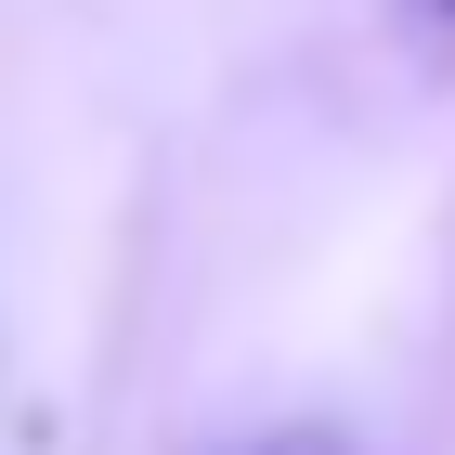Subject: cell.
<instances>
[{
  "label": "cell",
  "mask_w": 455,
  "mask_h": 455,
  "mask_svg": "<svg viewBox=\"0 0 455 455\" xmlns=\"http://www.w3.org/2000/svg\"><path fill=\"white\" fill-rule=\"evenodd\" d=\"M221 455H364V443H351L339 417H274V429H235Z\"/></svg>",
  "instance_id": "1"
},
{
  "label": "cell",
  "mask_w": 455,
  "mask_h": 455,
  "mask_svg": "<svg viewBox=\"0 0 455 455\" xmlns=\"http://www.w3.org/2000/svg\"><path fill=\"white\" fill-rule=\"evenodd\" d=\"M390 13H403V27H417L429 52H443V66H455V0H390Z\"/></svg>",
  "instance_id": "2"
}]
</instances>
